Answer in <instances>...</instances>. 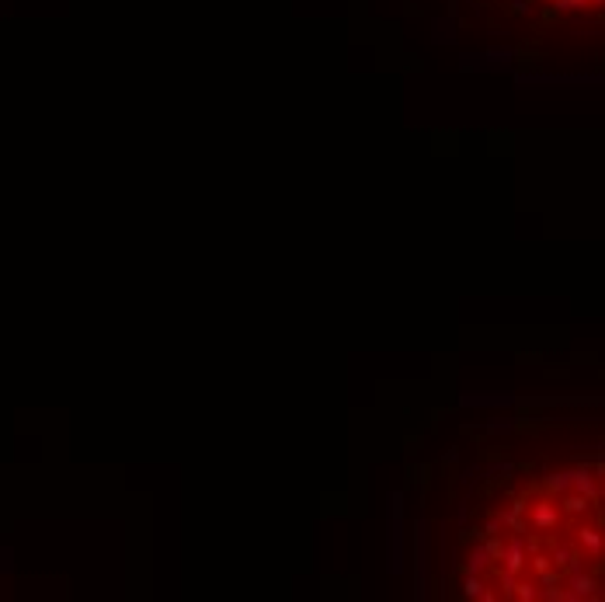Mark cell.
I'll use <instances>...</instances> for the list:
<instances>
[{"label": "cell", "mask_w": 605, "mask_h": 602, "mask_svg": "<svg viewBox=\"0 0 605 602\" xmlns=\"http://www.w3.org/2000/svg\"><path fill=\"white\" fill-rule=\"evenodd\" d=\"M543 4L560 11H595V8H605V0H543Z\"/></svg>", "instance_id": "2"}, {"label": "cell", "mask_w": 605, "mask_h": 602, "mask_svg": "<svg viewBox=\"0 0 605 602\" xmlns=\"http://www.w3.org/2000/svg\"><path fill=\"white\" fill-rule=\"evenodd\" d=\"M459 581L484 602H605V463L549 470L497 498Z\"/></svg>", "instance_id": "1"}]
</instances>
